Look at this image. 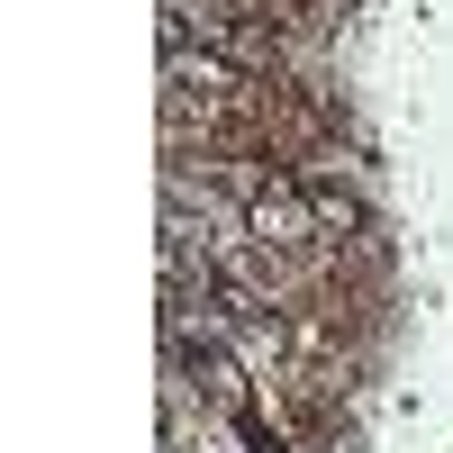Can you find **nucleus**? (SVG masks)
Segmentation results:
<instances>
[{
	"mask_svg": "<svg viewBox=\"0 0 453 453\" xmlns=\"http://www.w3.org/2000/svg\"><path fill=\"white\" fill-rule=\"evenodd\" d=\"M226 354H236L245 381L273 399V390L290 381V318H281V309H245V299H236V318H226Z\"/></svg>",
	"mask_w": 453,
	"mask_h": 453,
	"instance_id": "nucleus-2",
	"label": "nucleus"
},
{
	"mask_svg": "<svg viewBox=\"0 0 453 453\" xmlns=\"http://www.w3.org/2000/svg\"><path fill=\"white\" fill-rule=\"evenodd\" d=\"M164 36H181V46H209L226 64H245L273 82V64H281V27L273 19H236L226 0H164Z\"/></svg>",
	"mask_w": 453,
	"mask_h": 453,
	"instance_id": "nucleus-1",
	"label": "nucleus"
}]
</instances>
